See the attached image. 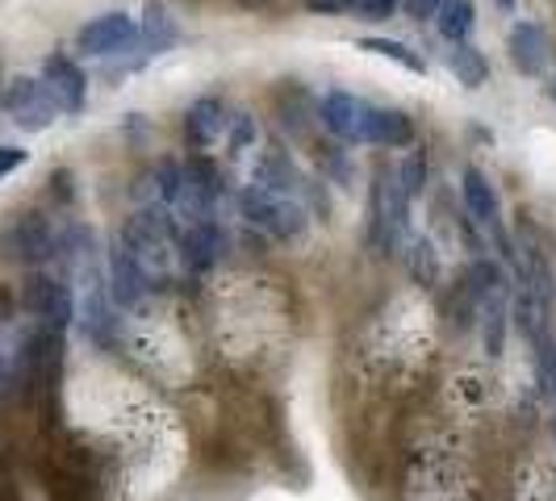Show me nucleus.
Segmentation results:
<instances>
[{"instance_id": "f704fd0d", "label": "nucleus", "mask_w": 556, "mask_h": 501, "mask_svg": "<svg viewBox=\"0 0 556 501\" xmlns=\"http://www.w3.org/2000/svg\"><path fill=\"white\" fill-rule=\"evenodd\" d=\"M248 4H260V0H248Z\"/></svg>"}, {"instance_id": "f03ea898", "label": "nucleus", "mask_w": 556, "mask_h": 501, "mask_svg": "<svg viewBox=\"0 0 556 501\" xmlns=\"http://www.w3.org/2000/svg\"><path fill=\"white\" fill-rule=\"evenodd\" d=\"M59 255V230L42 214H22L0 230V259L13 268H47Z\"/></svg>"}, {"instance_id": "412c9836", "label": "nucleus", "mask_w": 556, "mask_h": 501, "mask_svg": "<svg viewBox=\"0 0 556 501\" xmlns=\"http://www.w3.org/2000/svg\"><path fill=\"white\" fill-rule=\"evenodd\" d=\"M473 26H477L473 0H444V4L435 9V29L444 34L447 42H469Z\"/></svg>"}, {"instance_id": "5701e85b", "label": "nucleus", "mask_w": 556, "mask_h": 501, "mask_svg": "<svg viewBox=\"0 0 556 501\" xmlns=\"http://www.w3.org/2000/svg\"><path fill=\"white\" fill-rule=\"evenodd\" d=\"M361 51H372V55L381 59H393V63H402L406 72H415V76H422L427 72V59L418 55V51H410L406 42H393V38H361Z\"/></svg>"}, {"instance_id": "7c9ffc66", "label": "nucleus", "mask_w": 556, "mask_h": 501, "mask_svg": "<svg viewBox=\"0 0 556 501\" xmlns=\"http://www.w3.org/2000/svg\"><path fill=\"white\" fill-rule=\"evenodd\" d=\"M4 385H9V363H4V356H0V393H4Z\"/></svg>"}, {"instance_id": "473e14b6", "label": "nucleus", "mask_w": 556, "mask_h": 501, "mask_svg": "<svg viewBox=\"0 0 556 501\" xmlns=\"http://www.w3.org/2000/svg\"><path fill=\"white\" fill-rule=\"evenodd\" d=\"M548 92H553V101H556V80H553V88H548Z\"/></svg>"}, {"instance_id": "c85d7f7f", "label": "nucleus", "mask_w": 556, "mask_h": 501, "mask_svg": "<svg viewBox=\"0 0 556 501\" xmlns=\"http://www.w3.org/2000/svg\"><path fill=\"white\" fill-rule=\"evenodd\" d=\"M444 0H406V17H415V22H427V17H435V9H440Z\"/></svg>"}, {"instance_id": "20e7f679", "label": "nucleus", "mask_w": 556, "mask_h": 501, "mask_svg": "<svg viewBox=\"0 0 556 501\" xmlns=\"http://www.w3.org/2000/svg\"><path fill=\"white\" fill-rule=\"evenodd\" d=\"M22 309L29 318H38V326H51V331H67L72 318H76V297H72V284L51 272H34L22 284Z\"/></svg>"}, {"instance_id": "2eb2a0df", "label": "nucleus", "mask_w": 556, "mask_h": 501, "mask_svg": "<svg viewBox=\"0 0 556 501\" xmlns=\"http://www.w3.org/2000/svg\"><path fill=\"white\" fill-rule=\"evenodd\" d=\"M361 142L402 151V146H410V142H415V121H410L402 110H377V105H368V110H364Z\"/></svg>"}, {"instance_id": "39448f33", "label": "nucleus", "mask_w": 556, "mask_h": 501, "mask_svg": "<svg viewBox=\"0 0 556 501\" xmlns=\"http://www.w3.org/2000/svg\"><path fill=\"white\" fill-rule=\"evenodd\" d=\"M105 284H110V297L117 309H135L155 293V277L147 272V264L122 239L105 255Z\"/></svg>"}, {"instance_id": "9d476101", "label": "nucleus", "mask_w": 556, "mask_h": 501, "mask_svg": "<svg viewBox=\"0 0 556 501\" xmlns=\"http://www.w3.org/2000/svg\"><path fill=\"white\" fill-rule=\"evenodd\" d=\"M139 42V22L130 17V13H105V17H92L88 26L76 34V47H80L84 55H122V51H130Z\"/></svg>"}, {"instance_id": "c756f323", "label": "nucleus", "mask_w": 556, "mask_h": 501, "mask_svg": "<svg viewBox=\"0 0 556 501\" xmlns=\"http://www.w3.org/2000/svg\"><path fill=\"white\" fill-rule=\"evenodd\" d=\"M314 13H343L348 9V0H306Z\"/></svg>"}, {"instance_id": "4468645a", "label": "nucleus", "mask_w": 556, "mask_h": 501, "mask_svg": "<svg viewBox=\"0 0 556 501\" xmlns=\"http://www.w3.org/2000/svg\"><path fill=\"white\" fill-rule=\"evenodd\" d=\"M364 110H368V101L334 88V92H327V97L318 101V126H323L327 134H334L339 142H361Z\"/></svg>"}, {"instance_id": "a878e982", "label": "nucleus", "mask_w": 556, "mask_h": 501, "mask_svg": "<svg viewBox=\"0 0 556 501\" xmlns=\"http://www.w3.org/2000/svg\"><path fill=\"white\" fill-rule=\"evenodd\" d=\"M226 130H230V151H248L251 142H255V134H260V130H255V117H248V113L230 117Z\"/></svg>"}, {"instance_id": "2f4dec72", "label": "nucleus", "mask_w": 556, "mask_h": 501, "mask_svg": "<svg viewBox=\"0 0 556 501\" xmlns=\"http://www.w3.org/2000/svg\"><path fill=\"white\" fill-rule=\"evenodd\" d=\"M498 4H502V9H515V0H498Z\"/></svg>"}, {"instance_id": "f8f14e48", "label": "nucleus", "mask_w": 556, "mask_h": 501, "mask_svg": "<svg viewBox=\"0 0 556 501\" xmlns=\"http://www.w3.org/2000/svg\"><path fill=\"white\" fill-rule=\"evenodd\" d=\"M506 51H510L515 72H523L531 80L544 76V72H548V59H553L548 29L540 26V22H519V26L510 29V38H506Z\"/></svg>"}, {"instance_id": "f257e3e1", "label": "nucleus", "mask_w": 556, "mask_h": 501, "mask_svg": "<svg viewBox=\"0 0 556 501\" xmlns=\"http://www.w3.org/2000/svg\"><path fill=\"white\" fill-rule=\"evenodd\" d=\"M239 205V218L260 230L264 239H277V243H302L309 230V209L298 201V196H280L268 193L260 184H248L243 193L235 196Z\"/></svg>"}, {"instance_id": "ddd939ff", "label": "nucleus", "mask_w": 556, "mask_h": 501, "mask_svg": "<svg viewBox=\"0 0 556 501\" xmlns=\"http://www.w3.org/2000/svg\"><path fill=\"white\" fill-rule=\"evenodd\" d=\"M251 184H260V189H268V193L298 196V201H302L306 171L293 164V155H289V151H280V146H268V151L255 159V167H251Z\"/></svg>"}, {"instance_id": "cd10ccee", "label": "nucleus", "mask_w": 556, "mask_h": 501, "mask_svg": "<svg viewBox=\"0 0 556 501\" xmlns=\"http://www.w3.org/2000/svg\"><path fill=\"white\" fill-rule=\"evenodd\" d=\"M26 159H29V151H22V146H0V180L13 176Z\"/></svg>"}, {"instance_id": "9b49d317", "label": "nucleus", "mask_w": 556, "mask_h": 501, "mask_svg": "<svg viewBox=\"0 0 556 501\" xmlns=\"http://www.w3.org/2000/svg\"><path fill=\"white\" fill-rule=\"evenodd\" d=\"M42 84L55 97V105L63 113H80L88 101V76L80 72V63L72 55H51L42 63Z\"/></svg>"}, {"instance_id": "7ed1b4c3", "label": "nucleus", "mask_w": 556, "mask_h": 501, "mask_svg": "<svg viewBox=\"0 0 556 501\" xmlns=\"http://www.w3.org/2000/svg\"><path fill=\"white\" fill-rule=\"evenodd\" d=\"M460 201H465V214L494 239V251H498L502 264H515L519 251H515V239L506 234V222H502L498 189H494V180L481 167H465L460 171Z\"/></svg>"}, {"instance_id": "1a4fd4ad", "label": "nucleus", "mask_w": 556, "mask_h": 501, "mask_svg": "<svg viewBox=\"0 0 556 501\" xmlns=\"http://www.w3.org/2000/svg\"><path fill=\"white\" fill-rule=\"evenodd\" d=\"M122 309L113 306L110 284L105 280H92L84 284V301H80V334L92 343V347H105L110 351L117 343V331H122Z\"/></svg>"}, {"instance_id": "aec40b11", "label": "nucleus", "mask_w": 556, "mask_h": 501, "mask_svg": "<svg viewBox=\"0 0 556 501\" xmlns=\"http://www.w3.org/2000/svg\"><path fill=\"white\" fill-rule=\"evenodd\" d=\"M402 259H406L410 280L422 284V288H435L440 277H444V264H440V255H435V247H431V239H410L406 251H402Z\"/></svg>"}, {"instance_id": "b1692460", "label": "nucleus", "mask_w": 556, "mask_h": 501, "mask_svg": "<svg viewBox=\"0 0 556 501\" xmlns=\"http://www.w3.org/2000/svg\"><path fill=\"white\" fill-rule=\"evenodd\" d=\"M151 180H155V184H151L155 201L172 209V205L180 201V189H185V164H176V159H160L155 171H151Z\"/></svg>"}, {"instance_id": "0eeeda50", "label": "nucleus", "mask_w": 556, "mask_h": 501, "mask_svg": "<svg viewBox=\"0 0 556 501\" xmlns=\"http://www.w3.org/2000/svg\"><path fill=\"white\" fill-rule=\"evenodd\" d=\"M0 105H4V113H9L22 130H29V134L47 130L59 113L55 97L47 92V84L34 80V76H13V80L4 84V92H0Z\"/></svg>"}, {"instance_id": "423d86ee", "label": "nucleus", "mask_w": 556, "mask_h": 501, "mask_svg": "<svg viewBox=\"0 0 556 501\" xmlns=\"http://www.w3.org/2000/svg\"><path fill=\"white\" fill-rule=\"evenodd\" d=\"M176 234H180V226L172 218V209L151 201V205H142L135 218H126L117 239L147 264V259H160L167 247H176Z\"/></svg>"}, {"instance_id": "dca6fc26", "label": "nucleus", "mask_w": 556, "mask_h": 501, "mask_svg": "<svg viewBox=\"0 0 556 501\" xmlns=\"http://www.w3.org/2000/svg\"><path fill=\"white\" fill-rule=\"evenodd\" d=\"M226 126H230V117H226V105L218 97H197L189 113H185V139H189L193 151L214 146L226 134Z\"/></svg>"}, {"instance_id": "6ab92c4d", "label": "nucleus", "mask_w": 556, "mask_h": 501, "mask_svg": "<svg viewBox=\"0 0 556 501\" xmlns=\"http://www.w3.org/2000/svg\"><path fill=\"white\" fill-rule=\"evenodd\" d=\"M277 110H280V126L293 134V139H309V126L318 121V105H309V97L302 88H285L277 97Z\"/></svg>"}, {"instance_id": "a211bd4d", "label": "nucleus", "mask_w": 556, "mask_h": 501, "mask_svg": "<svg viewBox=\"0 0 556 501\" xmlns=\"http://www.w3.org/2000/svg\"><path fill=\"white\" fill-rule=\"evenodd\" d=\"M139 38H142V47H147V55H164V51H172V47L180 42V29H176V22H172V13H167L164 4L151 0V4L142 9Z\"/></svg>"}, {"instance_id": "f3484780", "label": "nucleus", "mask_w": 556, "mask_h": 501, "mask_svg": "<svg viewBox=\"0 0 556 501\" xmlns=\"http://www.w3.org/2000/svg\"><path fill=\"white\" fill-rule=\"evenodd\" d=\"M390 167L381 164L372 171V193H368V247L372 255H397L390 239V193H386Z\"/></svg>"}, {"instance_id": "bb28decb", "label": "nucleus", "mask_w": 556, "mask_h": 501, "mask_svg": "<svg viewBox=\"0 0 556 501\" xmlns=\"http://www.w3.org/2000/svg\"><path fill=\"white\" fill-rule=\"evenodd\" d=\"M348 9H356L368 22H381V17H393L397 0H348Z\"/></svg>"}, {"instance_id": "4be33fe9", "label": "nucleus", "mask_w": 556, "mask_h": 501, "mask_svg": "<svg viewBox=\"0 0 556 501\" xmlns=\"http://www.w3.org/2000/svg\"><path fill=\"white\" fill-rule=\"evenodd\" d=\"M447 67H452V76L465 84V88H481V84L490 80V59L481 55L477 47H469V42H452Z\"/></svg>"}, {"instance_id": "6e6552de", "label": "nucleus", "mask_w": 556, "mask_h": 501, "mask_svg": "<svg viewBox=\"0 0 556 501\" xmlns=\"http://www.w3.org/2000/svg\"><path fill=\"white\" fill-rule=\"evenodd\" d=\"M226 251V230L218 226V218H197V222L180 226V234H176V255H180V268L185 272H210L218 259H223Z\"/></svg>"}, {"instance_id": "393cba45", "label": "nucleus", "mask_w": 556, "mask_h": 501, "mask_svg": "<svg viewBox=\"0 0 556 501\" xmlns=\"http://www.w3.org/2000/svg\"><path fill=\"white\" fill-rule=\"evenodd\" d=\"M397 184L406 189V196L415 201V196H422V189H427V155L422 151H415L406 164L397 167Z\"/></svg>"}, {"instance_id": "72a5a7b5", "label": "nucleus", "mask_w": 556, "mask_h": 501, "mask_svg": "<svg viewBox=\"0 0 556 501\" xmlns=\"http://www.w3.org/2000/svg\"><path fill=\"white\" fill-rule=\"evenodd\" d=\"M0 92H4V76H0Z\"/></svg>"}]
</instances>
